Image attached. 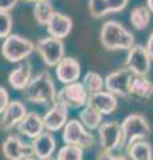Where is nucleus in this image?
<instances>
[{
	"mask_svg": "<svg viewBox=\"0 0 153 160\" xmlns=\"http://www.w3.org/2000/svg\"><path fill=\"white\" fill-rule=\"evenodd\" d=\"M98 38L107 51H129L135 46V35L116 20H108L103 24Z\"/></svg>",
	"mask_w": 153,
	"mask_h": 160,
	"instance_id": "nucleus-1",
	"label": "nucleus"
},
{
	"mask_svg": "<svg viewBox=\"0 0 153 160\" xmlns=\"http://www.w3.org/2000/svg\"><path fill=\"white\" fill-rule=\"evenodd\" d=\"M27 102L37 106H52L56 102L57 92L52 76L48 71H41L31 79L27 88L23 91Z\"/></svg>",
	"mask_w": 153,
	"mask_h": 160,
	"instance_id": "nucleus-2",
	"label": "nucleus"
},
{
	"mask_svg": "<svg viewBox=\"0 0 153 160\" xmlns=\"http://www.w3.org/2000/svg\"><path fill=\"white\" fill-rule=\"evenodd\" d=\"M33 51H36V44L16 33L7 36L2 44V55L9 63H20L27 60Z\"/></svg>",
	"mask_w": 153,
	"mask_h": 160,
	"instance_id": "nucleus-3",
	"label": "nucleus"
},
{
	"mask_svg": "<svg viewBox=\"0 0 153 160\" xmlns=\"http://www.w3.org/2000/svg\"><path fill=\"white\" fill-rule=\"evenodd\" d=\"M122 142L124 147H128L137 140H145L151 135V126L145 116L140 113H132L127 116L121 123Z\"/></svg>",
	"mask_w": 153,
	"mask_h": 160,
	"instance_id": "nucleus-4",
	"label": "nucleus"
},
{
	"mask_svg": "<svg viewBox=\"0 0 153 160\" xmlns=\"http://www.w3.org/2000/svg\"><path fill=\"white\" fill-rule=\"evenodd\" d=\"M36 52L47 67H56L65 58V46L63 39L53 36L41 38L36 42Z\"/></svg>",
	"mask_w": 153,
	"mask_h": 160,
	"instance_id": "nucleus-5",
	"label": "nucleus"
},
{
	"mask_svg": "<svg viewBox=\"0 0 153 160\" xmlns=\"http://www.w3.org/2000/svg\"><path fill=\"white\" fill-rule=\"evenodd\" d=\"M89 129L84 127L80 120L72 119L67 122L63 129V142L65 144H73L81 148H91L95 144V136L88 132Z\"/></svg>",
	"mask_w": 153,
	"mask_h": 160,
	"instance_id": "nucleus-6",
	"label": "nucleus"
},
{
	"mask_svg": "<svg viewBox=\"0 0 153 160\" xmlns=\"http://www.w3.org/2000/svg\"><path fill=\"white\" fill-rule=\"evenodd\" d=\"M57 102L65 104L68 108L77 109L83 108L88 104L89 100V92L87 91L84 83L75 82L71 84H65L60 91H57Z\"/></svg>",
	"mask_w": 153,
	"mask_h": 160,
	"instance_id": "nucleus-7",
	"label": "nucleus"
},
{
	"mask_svg": "<svg viewBox=\"0 0 153 160\" xmlns=\"http://www.w3.org/2000/svg\"><path fill=\"white\" fill-rule=\"evenodd\" d=\"M98 144L100 151L113 152L117 148L124 147L122 128L117 122H105L98 127Z\"/></svg>",
	"mask_w": 153,
	"mask_h": 160,
	"instance_id": "nucleus-8",
	"label": "nucleus"
},
{
	"mask_svg": "<svg viewBox=\"0 0 153 160\" xmlns=\"http://www.w3.org/2000/svg\"><path fill=\"white\" fill-rule=\"evenodd\" d=\"M152 59L149 56L146 47L141 44H135L127 55L125 67L135 75V76H148L151 72Z\"/></svg>",
	"mask_w": 153,
	"mask_h": 160,
	"instance_id": "nucleus-9",
	"label": "nucleus"
},
{
	"mask_svg": "<svg viewBox=\"0 0 153 160\" xmlns=\"http://www.w3.org/2000/svg\"><path fill=\"white\" fill-rule=\"evenodd\" d=\"M133 75L127 67H121L111 72L105 78V89L115 93L117 98H129Z\"/></svg>",
	"mask_w": 153,
	"mask_h": 160,
	"instance_id": "nucleus-10",
	"label": "nucleus"
},
{
	"mask_svg": "<svg viewBox=\"0 0 153 160\" xmlns=\"http://www.w3.org/2000/svg\"><path fill=\"white\" fill-rule=\"evenodd\" d=\"M2 151L4 158L7 160H24L27 158L35 156L32 143L28 144L16 136V135H9L3 142Z\"/></svg>",
	"mask_w": 153,
	"mask_h": 160,
	"instance_id": "nucleus-11",
	"label": "nucleus"
},
{
	"mask_svg": "<svg viewBox=\"0 0 153 160\" xmlns=\"http://www.w3.org/2000/svg\"><path fill=\"white\" fill-rule=\"evenodd\" d=\"M68 108L65 104H63L61 102H56L52 104L51 108L48 109V112L43 116L44 127L45 131L49 132H57L61 128L65 127L67 119H68Z\"/></svg>",
	"mask_w": 153,
	"mask_h": 160,
	"instance_id": "nucleus-12",
	"label": "nucleus"
},
{
	"mask_svg": "<svg viewBox=\"0 0 153 160\" xmlns=\"http://www.w3.org/2000/svg\"><path fill=\"white\" fill-rule=\"evenodd\" d=\"M129 0H88V11L95 19L104 18L109 13H117L125 9Z\"/></svg>",
	"mask_w": 153,
	"mask_h": 160,
	"instance_id": "nucleus-13",
	"label": "nucleus"
},
{
	"mask_svg": "<svg viewBox=\"0 0 153 160\" xmlns=\"http://www.w3.org/2000/svg\"><path fill=\"white\" fill-rule=\"evenodd\" d=\"M27 107L20 100H13L8 104V107L2 112V129L11 131L12 128L17 127L22 120L27 116Z\"/></svg>",
	"mask_w": 153,
	"mask_h": 160,
	"instance_id": "nucleus-14",
	"label": "nucleus"
},
{
	"mask_svg": "<svg viewBox=\"0 0 153 160\" xmlns=\"http://www.w3.org/2000/svg\"><path fill=\"white\" fill-rule=\"evenodd\" d=\"M55 68L56 78L63 84H71L80 79L81 66L75 58L65 56Z\"/></svg>",
	"mask_w": 153,
	"mask_h": 160,
	"instance_id": "nucleus-15",
	"label": "nucleus"
},
{
	"mask_svg": "<svg viewBox=\"0 0 153 160\" xmlns=\"http://www.w3.org/2000/svg\"><path fill=\"white\" fill-rule=\"evenodd\" d=\"M88 104L103 115H111L117 109V96L109 91H100L89 95Z\"/></svg>",
	"mask_w": 153,
	"mask_h": 160,
	"instance_id": "nucleus-16",
	"label": "nucleus"
},
{
	"mask_svg": "<svg viewBox=\"0 0 153 160\" xmlns=\"http://www.w3.org/2000/svg\"><path fill=\"white\" fill-rule=\"evenodd\" d=\"M32 147L35 158H37L39 160H48L56 151V139L52 132L44 131L37 138L32 139Z\"/></svg>",
	"mask_w": 153,
	"mask_h": 160,
	"instance_id": "nucleus-17",
	"label": "nucleus"
},
{
	"mask_svg": "<svg viewBox=\"0 0 153 160\" xmlns=\"http://www.w3.org/2000/svg\"><path fill=\"white\" fill-rule=\"evenodd\" d=\"M32 79V64L29 60H23L8 75V83L16 91H24Z\"/></svg>",
	"mask_w": 153,
	"mask_h": 160,
	"instance_id": "nucleus-18",
	"label": "nucleus"
},
{
	"mask_svg": "<svg viewBox=\"0 0 153 160\" xmlns=\"http://www.w3.org/2000/svg\"><path fill=\"white\" fill-rule=\"evenodd\" d=\"M73 27V20L71 16L61 12H55L52 19L47 24V32L49 36L57 39H65L71 33Z\"/></svg>",
	"mask_w": 153,
	"mask_h": 160,
	"instance_id": "nucleus-19",
	"label": "nucleus"
},
{
	"mask_svg": "<svg viewBox=\"0 0 153 160\" xmlns=\"http://www.w3.org/2000/svg\"><path fill=\"white\" fill-rule=\"evenodd\" d=\"M17 132L20 135H24L29 139H35L39 135L44 132V122L43 118L36 112H28L27 116L22 120V123L16 127Z\"/></svg>",
	"mask_w": 153,
	"mask_h": 160,
	"instance_id": "nucleus-20",
	"label": "nucleus"
},
{
	"mask_svg": "<svg viewBox=\"0 0 153 160\" xmlns=\"http://www.w3.org/2000/svg\"><path fill=\"white\" fill-rule=\"evenodd\" d=\"M153 95V83L146 76H135L131 86L129 98L139 100V102H145L151 99Z\"/></svg>",
	"mask_w": 153,
	"mask_h": 160,
	"instance_id": "nucleus-21",
	"label": "nucleus"
},
{
	"mask_svg": "<svg viewBox=\"0 0 153 160\" xmlns=\"http://www.w3.org/2000/svg\"><path fill=\"white\" fill-rule=\"evenodd\" d=\"M152 12L148 6H136L131 9L129 23L131 26L137 31H144L151 24Z\"/></svg>",
	"mask_w": 153,
	"mask_h": 160,
	"instance_id": "nucleus-22",
	"label": "nucleus"
},
{
	"mask_svg": "<svg viewBox=\"0 0 153 160\" xmlns=\"http://www.w3.org/2000/svg\"><path fill=\"white\" fill-rule=\"evenodd\" d=\"M79 120L84 124V127L87 129L96 131L103 124V113H100L97 109L91 107L89 104H87V106L83 107L81 111L79 112Z\"/></svg>",
	"mask_w": 153,
	"mask_h": 160,
	"instance_id": "nucleus-23",
	"label": "nucleus"
},
{
	"mask_svg": "<svg viewBox=\"0 0 153 160\" xmlns=\"http://www.w3.org/2000/svg\"><path fill=\"white\" fill-rule=\"evenodd\" d=\"M33 19L39 26H45L49 23V20L55 15V8L51 0H39V2L33 3Z\"/></svg>",
	"mask_w": 153,
	"mask_h": 160,
	"instance_id": "nucleus-24",
	"label": "nucleus"
},
{
	"mask_svg": "<svg viewBox=\"0 0 153 160\" xmlns=\"http://www.w3.org/2000/svg\"><path fill=\"white\" fill-rule=\"evenodd\" d=\"M131 160H153V147L146 140H137L127 147Z\"/></svg>",
	"mask_w": 153,
	"mask_h": 160,
	"instance_id": "nucleus-25",
	"label": "nucleus"
},
{
	"mask_svg": "<svg viewBox=\"0 0 153 160\" xmlns=\"http://www.w3.org/2000/svg\"><path fill=\"white\" fill-rule=\"evenodd\" d=\"M83 83L85 86L87 91L91 93H96L103 91V88L105 87V79H103V76L100 73H97L95 71H89L84 75Z\"/></svg>",
	"mask_w": 153,
	"mask_h": 160,
	"instance_id": "nucleus-26",
	"label": "nucleus"
},
{
	"mask_svg": "<svg viewBox=\"0 0 153 160\" xmlns=\"http://www.w3.org/2000/svg\"><path fill=\"white\" fill-rule=\"evenodd\" d=\"M83 149L79 146L73 144H65L64 147L59 149L56 155L57 160H83Z\"/></svg>",
	"mask_w": 153,
	"mask_h": 160,
	"instance_id": "nucleus-27",
	"label": "nucleus"
},
{
	"mask_svg": "<svg viewBox=\"0 0 153 160\" xmlns=\"http://www.w3.org/2000/svg\"><path fill=\"white\" fill-rule=\"evenodd\" d=\"M13 26V19L9 12H0V38L6 39L11 35Z\"/></svg>",
	"mask_w": 153,
	"mask_h": 160,
	"instance_id": "nucleus-28",
	"label": "nucleus"
},
{
	"mask_svg": "<svg viewBox=\"0 0 153 160\" xmlns=\"http://www.w3.org/2000/svg\"><path fill=\"white\" fill-rule=\"evenodd\" d=\"M9 103H11V102H9L8 91L4 87H0V112H3L4 109L8 107Z\"/></svg>",
	"mask_w": 153,
	"mask_h": 160,
	"instance_id": "nucleus-29",
	"label": "nucleus"
},
{
	"mask_svg": "<svg viewBox=\"0 0 153 160\" xmlns=\"http://www.w3.org/2000/svg\"><path fill=\"white\" fill-rule=\"evenodd\" d=\"M97 160H128V159L122 156V155H113L112 152L100 151L97 155Z\"/></svg>",
	"mask_w": 153,
	"mask_h": 160,
	"instance_id": "nucleus-30",
	"label": "nucleus"
},
{
	"mask_svg": "<svg viewBox=\"0 0 153 160\" xmlns=\"http://www.w3.org/2000/svg\"><path fill=\"white\" fill-rule=\"evenodd\" d=\"M19 0H0V12H11Z\"/></svg>",
	"mask_w": 153,
	"mask_h": 160,
	"instance_id": "nucleus-31",
	"label": "nucleus"
},
{
	"mask_svg": "<svg viewBox=\"0 0 153 160\" xmlns=\"http://www.w3.org/2000/svg\"><path fill=\"white\" fill-rule=\"evenodd\" d=\"M146 49H148V52H149V56L151 59L153 60V32L149 35V38H148V42H146Z\"/></svg>",
	"mask_w": 153,
	"mask_h": 160,
	"instance_id": "nucleus-32",
	"label": "nucleus"
},
{
	"mask_svg": "<svg viewBox=\"0 0 153 160\" xmlns=\"http://www.w3.org/2000/svg\"><path fill=\"white\" fill-rule=\"evenodd\" d=\"M146 6L151 9V12L153 13V0H146Z\"/></svg>",
	"mask_w": 153,
	"mask_h": 160,
	"instance_id": "nucleus-33",
	"label": "nucleus"
},
{
	"mask_svg": "<svg viewBox=\"0 0 153 160\" xmlns=\"http://www.w3.org/2000/svg\"><path fill=\"white\" fill-rule=\"evenodd\" d=\"M24 160H39L37 158H35V156H31V158H27V159H24Z\"/></svg>",
	"mask_w": 153,
	"mask_h": 160,
	"instance_id": "nucleus-34",
	"label": "nucleus"
},
{
	"mask_svg": "<svg viewBox=\"0 0 153 160\" xmlns=\"http://www.w3.org/2000/svg\"><path fill=\"white\" fill-rule=\"evenodd\" d=\"M24 2H28V3H36L39 0H24Z\"/></svg>",
	"mask_w": 153,
	"mask_h": 160,
	"instance_id": "nucleus-35",
	"label": "nucleus"
},
{
	"mask_svg": "<svg viewBox=\"0 0 153 160\" xmlns=\"http://www.w3.org/2000/svg\"><path fill=\"white\" fill-rule=\"evenodd\" d=\"M48 160H55V159H48ZM56 160H57V159H56Z\"/></svg>",
	"mask_w": 153,
	"mask_h": 160,
	"instance_id": "nucleus-36",
	"label": "nucleus"
}]
</instances>
